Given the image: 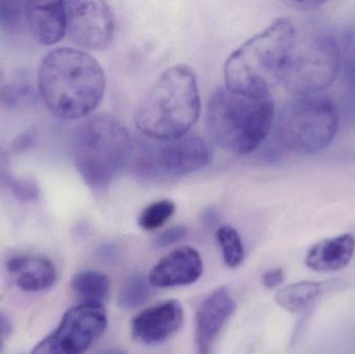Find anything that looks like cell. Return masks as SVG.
Returning a JSON list of instances; mask_svg holds the SVG:
<instances>
[{
    "instance_id": "cell-17",
    "label": "cell",
    "mask_w": 355,
    "mask_h": 354,
    "mask_svg": "<svg viewBox=\"0 0 355 354\" xmlns=\"http://www.w3.org/2000/svg\"><path fill=\"white\" fill-rule=\"evenodd\" d=\"M342 282H312L302 281L279 289L275 294V301L279 307L290 313H302L310 310L324 293L339 289Z\"/></svg>"
},
{
    "instance_id": "cell-9",
    "label": "cell",
    "mask_w": 355,
    "mask_h": 354,
    "mask_svg": "<svg viewBox=\"0 0 355 354\" xmlns=\"http://www.w3.org/2000/svg\"><path fill=\"white\" fill-rule=\"evenodd\" d=\"M107 326L105 308L83 303L69 310L60 326L35 347L31 354H83Z\"/></svg>"
},
{
    "instance_id": "cell-1",
    "label": "cell",
    "mask_w": 355,
    "mask_h": 354,
    "mask_svg": "<svg viewBox=\"0 0 355 354\" xmlns=\"http://www.w3.org/2000/svg\"><path fill=\"white\" fill-rule=\"evenodd\" d=\"M105 87L101 64L75 48H55L40 66V93L48 109L58 118L77 120L89 116L101 103Z\"/></svg>"
},
{
    "instance_id": "cell-3",
    "label": "cell",
    "mask_w": 355,
    "mask_h": 354,
    "mask_svg": "<svg viewBox=\"0 0 355 354\" xmlns=\"http://www.w3.org/2000/svg\"><path fill=\"white\" fill-rule=\"evenodd\" d=\"M200 112L196 73L187 64H176L147 91L137 107L135 124L147 139L173 141L188 134Z\"/></svg>"
},
{
    "instance_id": "cell-23",
    "label": "cell",
    "mask_w": 355,
    "mask_h": 354,
    "mask_svg": "<svg viewBox=\"0 0 355 354\" xmlns=\"http://www.w3.org/2000/svg\"><path fill=\"white\" fill-rule=\"evenodd\" d=\"M24 8L25 2H0V26L10 28L20 25Z\"/></svg>"
},
{
    "instance_id": "cell-6",
    "label": "cell",
    "mask_w": 355,
    "mask_h": 354,
    "mask_svg": "<svg viewBox=\"0 0 355 354\" xmlns=\"http://www.w3.org/2000/svg\"><path fill=\"white\" fill-rule=\"evenodd\" d=\"M339 110L327 96L294 97L275 116L277 141L288 151L313 155L324 151L339 129Z\"/></svg>"
},
{
    "instance_id": "cell-29",
    "label": "cell",
    "mask_w": 355,
    "mask_h": 354,
    "mask_svg": "<svg viewBox=\"0 0 355 354\" xmlns=\"http://www.w3.org/2000/svg\"><path fill=\"white\" fill-rule=\"evenodd\" d=\"M99 354H126L125 351H123L122 349L118 348H112V349H106V351H102Z\"/></svg>"
},
{
    "instance_id": "cell-16",
    "label": "cell",
    "mask_w": 355,
    "mask_h": 354,
    "mask_svg": "<svg viewBox=\"0 0 355 354\" xmlns=\"http://www.w3.org/2000/svg\"><path fill=\"white\" fill-rule=\"evenodd\" d=\"M10 274L17 276L19 288L26 292L47 290L55 284L58 272L50 260L43 257L18 256L6 263Z\"/></svg>"
},
{
    "instance_id": "cell-20",
    "label": "cell",
    "mask_w": 355,
    "mask_h": 354,
    "mask_svg": "<svg viewBox=\"0 0 355 354\" xmlns=\"http://www.w3.org/2000/svg\"><path fill=\"white\" fill-rule=\"evenodd\" d=\"M216 237L225 264L231 268L239 267L244 260V247L237 231L232 227H220Z\"/></svg>"
},
{
    "instance_id": "cell-14",
    "label": "cell",
    "mask_w": 355,
    "mask_h": 354,
    "mask_svg": "<svg viewBox=\"0 0 355 354\" xmlns=\"http://www.w3.org/2000/svg\"><path fill=\"white\" fill-rule=\"evenodd\" d=\"M24 14L31 35L42 45H53L64 37L67 12L64 1L25 2Z\"/></svg>"
},
{
    "instance_id": "cell-2",
    "label": "cell",
    "mask_w": 355,
    "mask_h": 354,
    "mask_svg": "<svg viewBox=\"0 0 355 354\" xmlns=\"http://www.w3.org/2000/svg\"><path fill=\"white\" fill-rule=\"evenodd\" d=\"M295 39L293 22L279 18L244 42L225 62L227 89L250 97L271 96L285 78Z\"/></svg>"
},
{
    "instance_id": "cell-4",
    "label": "cell",
    "mask_w": 355,
    "mask_h": 354,
    "mask_svg": "<svg viewBox=\"0 0 355 354\" xmlns=\"http://www.w3.org/2000/svg\"><path fill=\"white\" fill-rule=\"evenodd\" d=\"M275 121L271 96L250 97L218 87L209 97L207 128L218 147L235 155H248L268 137Z\"/></svg>"
},
{
    "instance_id": "cell-5",
    "label": "cell",
    "mask_w": 355,
    "mask_h": 354,
    "mask_svg": "<svg viewBox=\"0 0 355 354\" xmlns=\"http://www.w3.org/2000/svg\"><path fill=\"white\" fill-rule=\"evenodd\" d=\"M132 145L129 131L116 116L94 114L75 130V168L92 191L104 193L128 163Z\"/></svg>"
},
{
    "instance_id": "cell-26",
    "label": "cell",
    "mask_w": 355,
    "mask_h": 354,
    "mask_svg": "<svg viewBox=\"0 0 355 354\" xmlns=\"http://www.w3.org/2000/svg\"><path fill=\"white\" fill-rule=\"evenodd\" d=\"M12 332V324L6 314L0 312V351Z\"/></svg>"
},
{
    "instance_id": "cell-19",
    "label": "cell",
    "mask_w": 355,
    "mask_h": 354,
    "mask_svg": "<svg viewBox=\"0 0 355 354\" xmlns=\"http://www.w3.org/2000/svg\"><path fill=\"white\" fill-rule=\"evenodd\" d=\"M150 282L141 274H133L127 278L119 294V307L125 311L137 309L147 303L151 295Z\"/></svg>"
},
{
    "instance_id": "cell-8",
    "label": "cell",
    "mask_w": 355,
    "mask_h": 354,
    "mask_svg": "<svg viewBox=\"0 0 355 354\" xmlns=\"http://www.w3.org/2000/svg\"><path fill=\"white\" fill-rule=\"evenodd\" d=\"M210 159L208 143L194 133L173 141L149 139L133 145L130 156L135 174L146 180L192 174L205 168Z\"/></svg>"
},
{
    "instance_id": "cell-27",
    "label": "cell",
    "mask_w": 355,
    "mask_h": 354,
    "mask_svg": "<svg viewBox=\"0 0 355 354\" xmlns=\"http://www.w3.org/2000/svg\"><path fill=\"white\" fill-rule=\"evenodd\" d=\"M202 220L206 226H214L217 222V220H218V213L213 208H208V209L202 212Z\"/></svg>"
},
{
    "instance_id": "cell-12",
    "label": "cell",
    "mask_w": 355,
    "mask_h": 354,
    "mask_svg": "<svg viewBox=\"0 0 355 354\" xmlns=\"http://www.w3.org/2000/svg\"><path fill=\"white\" fill-rule=\"evenodd\" d=\"M184 311L177 301H168L148 308L133 318L131 332L135 340L152 345L164 342L183 324Z\"/></svg>"
},
{
    "instance_id": "cell-24",
    "label": "cell",
    "mask_w": 355,
    "mask_h": 354,
    "mask_svg": "<svg viewBox=\"0 0 355 354\" xmlns=\"http://www.w3.org/2000/svg\"><path fill=\"white\" fill-rule=\"evenodd\" d=\"M186 234H187V229H186L185 227H172V228L160 233V234L156 237L154 243H155L156 247H159V249H164V247H170V245L179 242L182 239H184Z\"/></svg>"
},
{
    "instance_id": "cell-18",
    "label": "cell",
    "mask_w": 355,
    "mask_h": 354,
    "mask_svg": "<svg viewBox=\"0 0 355 354\" xmlns=\"http://www.w3.org/2000/svg\"><path fill=\"white\" fill-rule=\"evenodd\" d=\"M71 288L83 303L102 305L110 295V281L101 272L85 270L73 276Z\"/></svg>"
},
{
    "instance_id": "cell-21",
    "label": "cell",
    "mask_w": 355,
    "mask_h": 354,
    "mask_svg": "<svg viewBox=\"0 0 355 354\" xmlns=\"http://www.w3.org/2000/svg\"><path fill=\"white\" fill-rule=\"evenodd\" d=\"M176 211V205L170 200H160L152 203L141 211L139 224L146 231H153L162 228Z\"/></svg>"
},
{
    "instance_id": "cell-22",
    "label": "cell",
    "mask_w": 355,
    "mask_h": 354,
    "mask_svg": "<svg viewBox=\"0 0 355 354\" xmlns=\"http://www.w3.org/2000/svg\"><path fill=\"white\" fill-rule=\"evenodd\" d=\"M342 67L348 87L355 85V20L344 33L341 47Z\"/></svg>"
},
{
    "instance_id": "cell-28",
    "label": "cell",
    "mask_w": 355,
    "mask_h": 354,
    "mask_svg": "<svg viewBox=\"0 0 355 354\" xmlns=\"http://www.w3.org/2000/svg\"><path fill=\"white\" fill-rule=\"evenodd\" d=\"M348 102L355 118V85L348 87Z\"/></svg>"
},
{
    "instance_id": "cell-15",
    "label": "cell",
    "mask_w": 355,
    "mask_h": 354,
    "mask_svg": "<svg viewBox=\"0 0 355 354\" xmlns=\"http://www.w3.org/2000/svg\"><path fill=\"white\" fill-rule=\"evenodd\" d=\"M355 251L354 235L343 234L315 243L306 257V265L313 272L327 274L349 265Z\"/></svg>"
},
{
    "instance_id": "cell-10",
    "label": "cell",
    "mask_w": 355,
    "mask_h": 354,
    "mask_svg": "<svg viewBox=\"0 0 355 354\" xmlns=\"http://www.w3.org/2000/svg\"><path fill=\"white\" fill-rule=\"evenodd\" d=\"M67 33L75 45L85 50H103L114 39L116 22L107 2L72 0L64 2Z\"/></svg>"
},
{
    "instance_id": "cell-11",
    "label": "cell",
    "mask_w": 355,
    "mask_h": 354,
    "mask_svg": "<svg viewBox=\"0 0 355 354\" xmlns=\"http://www.w3.org/2000/svg\"><path fill=\"white\" fill-rule=\"evenodd\" d=\"M236 310V303L227 288H218L200 303L196 316L198 354H210L217 335Z\"/></svg>"
},
{
    "instance_id": "cell-13",
    "label": "cell",
    "mask_w": 355,
    "mask_h": 354,
    "mask_svg": "<svg viewBox=\"0 0 355 354\" xmlns=\"http://www.w3.org/2000/svg\"><path fill=\"white\" fill-rule=\"evenodd\" d=\"M202 274L200 254L189 247H179L162 258L150 272L149 282L156 288L193 284Z\"/></svg>"
},
{
    "instance_id": "cell-25",
    "label": "cell",
    "mask_w": 355,
    "mask_h": 354,
    "mask_svg": "<svg viewBox=\"0 0 355 354\" xmlns=\"http://www.w3.org/2000/svg\"><path fill=\"white\" fill-rule=\"evenodd\" d=\"M285 278L282 268H273V269L267 270L262 276V283L267 289H275L279 287Z\"/></svg>"
},
{
    "instance_id": "cell-7",
    "label": "cell",
    "mask_w": 355,
    "mask_h": 354,
    "mask_svg": "<svg viewBox=\"0 0 355 354\" xmlns=\"http://www.w3.org/2000/svg\"><path fill=\"white\" fill-rule=\"evenodd\" d=\"M341 46L333 33L312 25L296 31L293 52L283 82L294 97L319 95L341 71Z\"/></svg>"
}]
</instances>
